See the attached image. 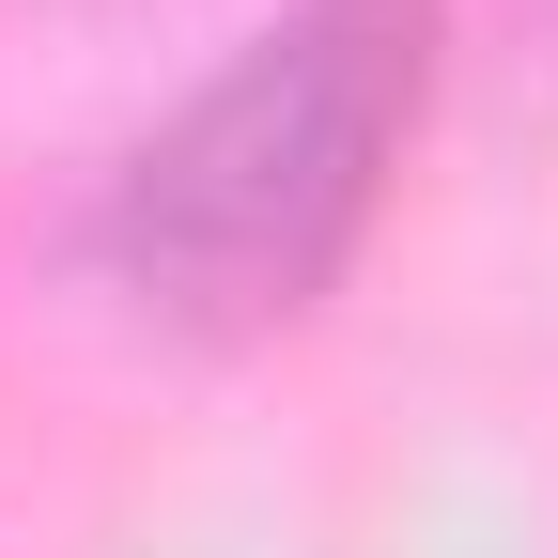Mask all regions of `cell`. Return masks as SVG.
<instances>
[{
    "instance_id": "obj_1",
    "label": "cell",
    "mask_w": 558,
    "mask_h": 558,
    "mask_svg": "<svg viewBox=\"0 0 558 558\" xmlns=\"http://www.w3.org/2000/svg\"><path fill=\"white\" fill-rule=\"evenodd\" d=\"M435 0H279L94 202V279L171 341H264L373 248L435 124Z\"/></svg>"
}]
</instances>
